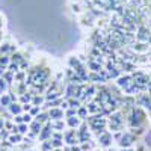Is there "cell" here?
Listing matches in <instances>:
<instances>
[{"label": "cell", "mask_w": 151, "mask_h": 151, "mask_svg": "<svg viewBox=\"0 0 151 151\" xmlns=\"http://www.w3.org/2000/svg\"><path fill=\"white\" fill-rule=\"evenodd\" d=\"M124 122H125L124 113H122V112H119V110L113 112L112 115H109V116H107V127H109V132H110V133L122 132Z\"/></svg>", "instance_id": "obj_1"}, {"label": "cell", "mask_w": 151, "mask_h": 151, "mask_svg": "<svg viewBox=\"0 0 151 151\" xmlns=\"http://www.w3.org/2000/svg\"><path fill=\"white\" fill-rule=\"evenodd\" d=\"M91 139V134H89V130H88V124L82 122V125L77 129V141L80 144H85V142H89Z\"/></svg>", "instance_id": "obj_2"}, {"label": "cell", "mask_w": 151, "mask_h": 151, "mask_svg": "<svg viewBox=\"0 0 151 151\" xmlns=\"http://www.w3.org/2000/svg\"><path fill=\"white\" fill-rule=\"evenodd\" d=\"M136 142V136L133 134V133H130V132H125L124 134H122V137L119 139V147L121 148H132V145Z\"/></svg>", "instance_id": "obj_3"}, {"label": "cell", "mask_w": 151, "mask_h": 151, "mask_svg": "<svg viewBox=\"0 0 151 151\" xmlns=\"http://www.w3.org/2000/svg\"><path fill=\"white\" fill-rule=\"evenodd\" d=\"M64 142H67L70 147L71 145H77L79 141H77V130L74 129H68L64 132Z\"/></svg>", "instance_id": "obj_4"}, {"label": "cell", "mask_w": 151, "mask_h": 151, "mask_svg": "<svg viewBox=\"0 0 151 151\" xmlns=\"http://www.w3.org/2000/svg\"><path fill=\"white\" fill-rule=\"evenodd\" d=\"M112 141H113V137H112V133L109 130H104L103 133L98 134V142L103 148H109L112 145Z\"/></svg>", "instance_id": "obj_5"}, {"label": "cell", "mask_w": 151, "mask_h": 151, "mask_svg": "<svg viewBox=\"0 0 151 151\" xmlns=\"http://www.w3.org/2000/svg\"><path fill=\"white\" fill-rule=\"evenodd\" d=\"M52 133H53V129H52V122H47L44 127L41 129V132H40V141H48L50 137H52Z\"/></svg>", "instance_id": "obj_6"}, {"label": "cell", "mask_w": 151, "mask_h": 151, "mask_svg": "<svg viewBox=\"0 0 151 151\" xmlns=\"http://www.w3.org/2000/svg\"><path fill=\"white\" fill-rule=\"evenodd\" d=\"M48 116H50V119H53V121H59V119L65 118V112L62 110L60 107H53V109H48Z\"/></svg>", "instance_id": "obj_7"}, {"label": "cell", "mask_w": 151, "mask_h": 151, "mask_svg": "<svg viewBox=\"0 0 151 151\" xmlns=\"http://www.w3.org/2000/svg\"><path fill=\"white\" fill-rule=\"evenodd\" d=\"M65 124H67V127H68V129L77 130L80 125H82V121H80L79 116H71V118H67V119H65Z\"/></svg>", "instance_id": "obj_8"}, {"label": "cell", "mask_w": 151, "mask_h": 151, "mask_svg": "<svg viewBox=\"0 0 151 151\" xmlns=\"http://www.w3.org/2000/svg\"><path fill=\"white\" fill-rule=\"evenodd\" d=\"M88 80L94 82V83H106V82H107L100 73H89V76H88Z\"/></svg>", "instance_id": "obj_9"}, {"label": "cell", "mask_w": 151, "mask_h": 151, "mask_svg": "<svg viewBox=\"0 0 151 151\" xmlns=\"http://www.w3.org/2000/svg\"><path fill=\"white\" fill-rule=\"evenodd\" d=\"M65 127H67V124H65V119H59V121H53L52 122V129L55 130V132H64L65 130Z\"/></svg>", "instance_id": "obj_10"}, {"label": "cell", "mask_w": 151, "mask_h": 151, "mask_svg": "<svg viewBox=\"0 0 151 151\" xmlns=\"http://www.w3.org/2000/svg\"><path fill=\"white\" fill-rule=\"evenodd\" d=\"M35 119L40 122V124H42V125H45L47 122H50V116H48V112H40V115H36L35 116Z\"/></svg>", "instance_id": "obj_11"}, {"label": "cell", "mask_w": 151, "mask_h": 151, "mask_svg": "<svg viewBox=\"0 0 151 151\" xmlns=\"http://www.w3.org/2000/svg\"><path fill=\"white\" fill-rule=\"evenodd\" d=\"M67 101H68V107H71V109H76L77 110L80 106H82V101L79 98H65Z\"/></svg>", "instance_id": "obj_12"}, {"label": "cell", "mask_w": 151, "mask_h": 151, "mask_svg": "<svg viewBox=\"0 0 151 151\" xmlns=\"http://www.w3.org/2000/svg\"><path fill=\"white\" fill-rule=\"evenodd\" d=\"M41 129H42V124H40L36 119H33V121L30 122V130H32L33 134H40Z\"/></svg>", "instance_id": "obj_13"}, {"label": "cell", "mask_w": 151, "mask_h": 151, "mask_svg": "<svg viewBox=\"0 0 151 151\" xmlns=\"http://www.w3.org/2000/svg\"><path fill=\"white\" fill-rule=\"evenodd\" d=\"M88 115H89V113H88V107H86L85 104H82V106L77 109V116H79L80 119H86Z\"/></svg>", "instance_id": "obj_14"}, {"label": "cell", "mask_w": 151, "mask_h": 151, "mask_svg": "<svg viewBox=\"0 0 151 151\" xmlns=\"http://www.w3.org/2000/svg\"><path fill=\"white\" fill-rule=\"evenodd\" d=\"M9 110H11L12 113H17V115H20L21 110H23V107H21L20 104H17V103H11V104H9Z\"/></svg>", "instance_id": "obj_15"}, {"label": "cell", "mask_w": 151, "mask_h": 151, "mask_svg": "<svg viewBox=\"0 0 151 151\" xmlns=\"http://www.w3.org/2000/svg\"><path fill=\"white\" fill-rule=\"evenodd\" d=\"M27 130H29V127H27V124H20L18 127H17V133L18 134H24V133H27Z\"/></svg>", "instance_id": "obj_16"}, {"label": "cell", "mask_w": 151, "mask_h": 151, "mask_svg": "<svg viewBox=\"0 0 151 151\" xmlns=\"http://www.w3.org/2000/svg\"><path fill=\"white\" fill-rule=\"evenodd\" d=\"M71 116H77V110L68 107V109L65 110V118H71Z\"/></svg>", "instance_id": "obj_17"}, {"label": "cell", "mask_w": 151, "mask_h": 151, "mask_svg": "<svg viewBox=\"0 0 151 151\" xmlns=\"http://www.w3.org/2000/svg\"><path fill=\"white\" fill-rule=\"evenodd\" d=\"M42 101H44V97H41V95H36V97H33V106H40L41 107V104H42Z\"/></svg>", "instance_id": "obj_18"}, {"label": "cell", "mask_w": 151, "mask_h": 151, "mask_svg": "<svg viewBox=\"0 0 151 151\" xmlns=\"http://www.w3.org/2000/svg\"><path fill=\"white\" fill-rule=\"evenodd\" d=\"M29 112H30V115H32V116H36V115H40L41 107H40V106H33V104H32V107H30V110H29Z\"/></svg>", "instance_id": "obj_19"}, {"label": "cell", "mask_w": 151, "mask_h": 151, "mask_svg": "<svg viewBox=\"0 0 151 151\" xmlns=\"http://www.w3.org/2000/svg\"><path fill=\"white\" fill-rule=\"evenodd\" d=\"M21 141V134H15V136H9V142L11 144H18Z\"/></svg>", "instance_id": "obj_20"}, {"label": "cell", "mask_w": 151, "mask_h": 151, "mask_svg": "<svg viewBox=\"0 0 151 151\" xmlns=\"http://www.w3.org/2000/svg\"><path fill=\"white\" fill-rule=\"evenodd\" d=\"M21 101L23 103H26V104H29V101H30V95L26 92V94H21Z\"/></svg>", "instance_id": "obj_21"}, {"label": "cell", "mask_w": 151, "mask_h": 151, "mask_svg": "<svg viewBox=\"0 0 151 151\" xmlns=\"http://www.w3.org/2000/svg\"><path fill=\"white\" fill-rule=\"evenodd\" d=\"M0 103H2V104H11V97L9 95L2 97V98H0Z\"/></svg>", "instance_id": "obj_22"}, {"label": "cell", "mask_w": 151, "mask_h": 151, "mask_svg": "<svg viewBox=\"0 0 151 151\" xmlns=\"http://www.w3.org/2000/svg\"><path fill=\"white\" fill-rule=\"evenodd\" d=\"M5 89H6V83L3 79H0V92H3Z\"/></svg>", "instance_id": "obj_23"}, {"label": "cell", "mask_w": 151, "mask_h": 151, "mask_svg": "<svg viewBox=\"0 0 151 151\" xmlns=\"http://www.w3.org/2000/svg\"><path fill=\"white\" fill-rule=\"evenodd\" d=\"M3 73H5V67H3V65H0V76H2Z\"/></svg>", "instance_id": "obj_24"}, {"label": "cell", "mask_w": 151, "mask_h": 151, "mask_svg": "<svg viewBox=\"0 0 151 151\" xmlns=\"http://www.w3.org/2000/svg\"><path fill=\"white\" fill-rule=\"evenodd\" d=\"M119 151H134V150L133 148H121Z\"/></svg>", "instance_id": "obj_25"}, {"label": "cell", "mask_w": 151, "mask_h": 151, "mask_svg": "<svg viewBox=\"0 0 151 151\" xmlns=\"http://www.w3.org/2000/svg\"><path fill=\"white\" fill-rule=\"evenodd\" d=\"M52 151H64V150H62V148H53Z\"/></svg>", "instance_id": "obj_26"}, {"label": "cell", "mask_w": 151, "mask_h": 151, "mask_svg": "<svg viewBox=\"0 0 151 151\" xmlns=\"http://www.w3.org/2000/svg\"><path fill=\"white\" fill-rule=\"evenodd\" d=\"M95 151H100V150H95Z\"/></svg>", "instance_id": "obj_27"}]
</instances>
